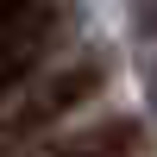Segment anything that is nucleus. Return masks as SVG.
Returning a JSON list of instances; mask_svg holds the SVG:
<instances>
[{"instance_id":"f03ea898","label":"nucleus","mask_w":157,"mask_h":157,"mask_svg":"<svg viewBox=\"0 0 157 157\" xmlns=\"http://www.w3.org/2000/svg\"><path fill=\"white\" fill-rule=\"evenodd\" d=\"M101 75H107L101 63H75V69H57V75H50V82H44V88H38V94L19 107L13 132H44L50 120H63L69 107H82V101L94 94V88H101Z\"/></svg>"},{"instance_id":"20e7f679","label":"nucleus","mask_w":157,"mask_h":157,"mask_svg":"<svg viewBox=\"0 0 157 157\" xmlns=\"http://www.w3.org/2000/svg\"><path fill=\"white\" fill-rule=\"evenodd\" d=\"M151 25H157V19H151Z\"/></svg>"},{"instance_id":"7ed1b4c3","label":"nucleus","mask_w":157,"mask_h":157,"mask_svg":"<svg viewBox=\"0 0 157 157\" xmlns=\"http://www.w3.org/2000/svg\"><path fill=\"white\" fill-rule=\"evenodd\" d=\"M25 6H38V0H0V44H6V32L19 25V13Z\"/></svg>"},{"instance_id":"f257e3e1","label":"nucleus","mask_w":157,"mask_h":157,"mask_svg":"<svg viewBox=\"0 0 157 157\" xmlns=\"http://www.w3.org/2000/svg\"><path fill=\"white\" fill-rule=\"evenodd\" d=\"M57 19H63V13H50V6H25V13H19V25H13L6 44H0V101H6L13 88L32 82L38 57H44V44L57 38Z\"/></svg>"}]
</instances>
